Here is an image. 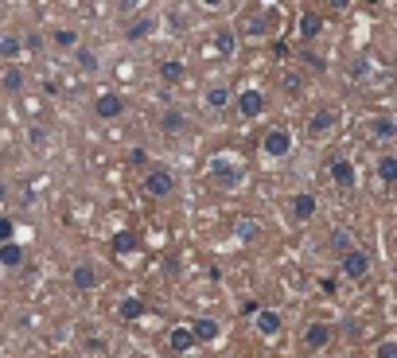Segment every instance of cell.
<instances>
[{
    "label": "cell",
    "mask_w": 397,
    "mask_h": 358,
    "mask_svg": "<svg viewBox=\"0 0 397 358\" xmlns=\"http://www.w3.org/2000/svg\"><path fill=\"white\" fill-rule=\"evenodd\" d=\"M215 47H218V55H222V59H230V55H234L238 39H234V32H230V27H222V32L215 36Z\"/></svg>",
    "instance_id": "cell-29"
},
{
    "label": "cell",
    "mask_w": 397,
    "mask_h": 358,
    "mask_svg": "<svg viewBox=\"0 0 397 358\" xmlns=\"http://www.w3.org/2000/svg\"><path fill=\"white\" fill-rule=\"evenodd\" d=\"M51 47L55 51H78L82 43H78V32H74V27H55V32H51Z\"/></svg>",
    "instance_id": "cell-15"
},
{
    "label": "cell",
    "mask_w": 397,
    "mask_h": 358,
    "mask_svg": "<svg viewBox=\"0 0 397 358\" xmlns=\"http://www.w3.org/2000/svg\"><path fill=\"white\" fill-rule=\"evenodd\" d=\"M160 82H168V86L187 82V67H183L180 59H164L160 62Z\"/></svg>",
    "instance_id": "cell-13"
},
{
    "label": "cell",
    "mask_w": 397,
    "mask_h": 358,
    "mask_svg": "<svg viewBox=\"0 0 397 358\" xmlns=\"http://www.w3.org/2000/svg\"><path fill=\"white\" fill-rule=\"evenodd\" d=\"M152 32H156V20H152V16H136V20L125 27V39H132V43H136V39H148Z\"/></svg>",
    "instance_id": "cell-17"
},
{
    "label": "cell",
    "mask_w": 397,
    "mask_h": 358,
    "mask_svg": "<svg viewBox=\"0 0 397 358\" xmlns=\"http://www.w3.org/2000/svg\"><path fill=\"white\" fill-rule=\"evenodd\" d=\"M339 113L335 109H315L312 117H308V136H327V132L335 129Z\"/></svg>",
    "instance_id": "cell-10"
},
{
    "label": "cell",
    "mask_w": 397,
    "mask_h": 358,
    "mask_svg": "<svg viewBox=\"0 0 397 358\" xmlns=\"http://www.w3.org/2000/svg\"><path fill=\"white\" fill-rule=\"evenodd\" d=\"M366 273H370V253L350 250L347 257H343V276H350V281H362Z\"/></svg>",
    "instance_id": "cell-8"
},
{
    "label": "cell",
    "mask_w": 397,
    "mask_h": 358,
    "mask_svg": "<svg viewBox=\"0 0 397 358\" xmlns=\"http://www.w3.org/2000/svg\"><path fill=\"white\" fill-rule=\"evenodd\" d=\"M168 343H171V350H180V355H183V350H191L199 339H195L191 327H171V331H168Z\"/></svg>",
    "instance_id": "cell-18"
},
{
    "label": "cell",
    "mask_w": 397,
    "mask_h": 358,
    "mask_svg": "<svg viewBox=\"0 0 397 358\" xmlns=\"http://www.w3.org/2000/svg\"><path fill=\"white\" fill-rule=\"evenodd\" d=\"M145 191L156 195V199H168V195L176 191V179H171L168 167H148L145 171Z\"/></svg>",
    "instance_id": "cell-3"
},
{
    "label": "cell",
    "mask_w": 397,
    "mask_h": 358,
    "mask_svg": "<svg viewBox=\"0 0 397 358\" xmlns=\"http://www.w3.org/2000/svg\"><path fill=\"white\" fill-rule=\"evenodd\" d=\"M253 323H257V331H261L265 339H269V335H277V331H280V311L265 308V311H261V315H257Z\"/></svg>",
    "instance_id": "cell-20"
},
{
    "label": "cell",
    "mask_w": 397,
    "mask_h": 358,
    "mask_svg": "<svg viewBox=\"0 0 397 358\" xmlns=\"http://www.w3.org/2000/svg\"><path fill=\"white\" fill-rule=\"evenodd\" d=\"M374 358H397V339H385V343H378Z\"/></svg>",
    "instance_id": "cell-34"
},
{
    "label": "cell",
    "mask_w": 397,
    "mask_h": 358,
    "mask_svg": "<svg viewBox=\"0 0 397 358\" xmlns=\"http://www.w3.org/2000/svg\"><path fill=\"white\" fill-rule=\"evenodd\" d=\"M315 211H320V203H315V195H312V191L292 195V218H296V222H312Z\"/></svg>",
    "instance_id": "cell-11"
},
{
    "label": "cell",
    "mask_w": 397,
    "mask_h": 358,
    "mask_svg": "<svg viewBox=\"0 0 397 358\" xmlns=\"http://www.w3.org/2000/svg\"><path fill=\"white\" fill-rule=\"evenodd\" d=\"M331 250H335L339 257H347L350 253V234L347 230H331Z\"/></svg>",
    "instance_id": "cell-32"
},
{
    "label": "cell",
    "mask_w": 397,
    "mask_h": 358,
    "mask_svg": "<svg viewBox=\"0 0 397 358\" xmlns=\"http://www.w3.org/2000/svg\"><path fill=\"white\" fill-rule=\"evenodd\" d=\"M277 12V8H250V16L241 20V27H245V36H265V27H269V16Z\"/></svg>",
    "instance_id": "cell-12"
},
{
    "label": "cell",
    "mask_w": 397,
    "mask_h": 358,
    "mask_svg": "<svg viewBox=\"0 0 397 358\" xmlns=\"http://www.w3.org/2000/svg\"><path fill=\"white\" fill-rule=\"evenodd\" d=\"M71 285L78 288V292H90V288L101 285V273H97L90 261H82V265H74V269H71Z\"/></svg>",
    "instance_id": "cell-7"
},
{
    "label": "cell",
    "mask_w": 397,
    "mask_h": 358,
    "mask_svg": "<svg viewBox=\"0 0 397 358\" xmlns=\"http://www.w3.org/2000/svg\"><path fill=\"white\" fill-rule=\"evenodd\" d=\"M304 62H308V67H315V71H324V59H320V55H312V51H304Z\"/></svg>",
    "instance_id": "cell-38"
},
{
    "label": "cell",
    "mask_w": 397,
    "mask_h": 358,
    "mask_svg": "<svg viewBox=\"0 0 397 358\" xmlns=\"http://www.w3.org/2000/svg\"><path fill=\"white\" fill-rule=\"evenodd\" d=\"M327 343H331V327H327V323H312V327L304 331V346H308V350H324Z\"/></svg>",
    "instance_id": "cell-14"
},
{
    "label": "cell",
    "mask_w": 397,
    "mask_h": 358,
    "mask_svg": "<svg viewBox=\"0 0 397 358\" xmlns=\"http://www.w3.org/2000/svg\"><path fill=\"white\" fill-rule=\"evenodd\" d=\"M370 132H374V141H394V136H397V121L382 113V117H374Z\"/></svg>",
    "instance_id": "cell-21"
},
{
    "label": "cell",
    "mask_w": 397,
    "mask_h": 358,
    "mask_svg": "<svg viewBox=\"0 0 397 358\" xmlns=\"http://www.w3.org/2000/svg\"><path fill=\"white\" fill-rule=\"evenodd\" d=\"M296 27H300V36L308 39V43H312V39L320 36V32H324V16H320V12H300Z\"/></svg>",
    "instance_id": "cell-16"
},
{
    "label": "cell",
    "mask_w": 397,
    "mask_h": 358,
    "mask_svg": "<svg viewBox=\"0 0 397 358\" xmlns=\"http://www.w3.org/2000/svg\"><path fill=\"white\" fill-rule=\"evenodd\" d=\"M191 331H195V339H199V343H215V339H218V323H215V320H195Z\"/></svg>",
    "instance_id": "cell-24"
},
{
    "label": "cell",
    "mask_w": 397,
    "mask_h": 358,
    "mask_svg": "<svg viewBox=\"0 0 397 358\" xmlns=\"http://www.w3.org/2000/svg\"><path fill=\"white\" fill-rule=\"evenodd\" d=\"M74 62H78L86 74H97V71H101V59H97L90 47H78V51H74Z\"/></svg>",
    "instance_id": "cell-25"
},
{
    "label": "cell",
    "mask_w": 397,
    "mask_h": 358,
    "mask_svg": "<svg viewBox=\"0 0 397 358\" xmlns=\"http://www.w3.org/2000/svg\"><path fill=\"white\" fill-rule=\"evenodd\" d=\"M132 250H136V234H132V230H121L117 238H113V253L121 257V253H132Z\"/></svg>",
    "instance_id": "cell-31"
},
{
    "label": "cell",
    "mask_w": 397,
    "mask_h": 358,
    "mask_svg": "<svg viewBox=\"0 0 397 358\" xmlns=\"http://www.w3.org/2000/svg\"><path fill=\"white\" fill-rule=\"evenodd\" d=\"M145 160H148L145 148H132V152H129V164H145Z\"/></svg>",
    "instance_id": "cell-39"
},
{
    "label": "cell",
    "mask_w": 397,
    "mask_h": 358,
    "mask_svg": "<svg viewBox=\"0 0 397 358\" xmlns=\"http://www.w3.org/2000/svg\"><path fill=\"white\" fill-rule=\"evenodd\" d=\"M0 265H4V269H20V265H24L20 241H4V246H0Z\"/></svg>",
    "instance_id": "cell-19"
},
{
    "label": "cell",
    "mask_w": 397,
    "mask_h": 358,
    "mask_svg": "<svg viewBox=\"0 0 397 358\" xmlns=\"http://www.w3.org/2000/svg\"><path fill=\"white\" fill-rule=\"evenodd\" d=\"M300 74H285V90H289V94H300Z\"/></svg>",
    "instance_id": "cell-36"
},
{
    "label": "cell",
    "mask_w": 397,
    "mask_h": 358,
    "mask_svg": "<svg viewBox=\"0 0 397 358\" xmlns=\"http://www.w3.org/2000/svg\"><path fill=\"white\" fill-rule=\"evenodd\" d=\"M327 171H331V183H335V187H343V191H354L359 176H354V164H350V160H343V156H339V160H331V167H327Z\"/></svg>",
    "instance_id": "cell-6"
},
{
    "label": "cell",
    "mask_w": 397,
    "mask_h": 358,
    "mask_svg": "<svg viewBox=\"0 0 397 358\" xmlns=\"http://www.w3.org/2000/svg\"><path fill=\"white\" fill-rule=\"evenodd\" d=\"M378 179H382V183H397V156L394 152H385L382 160H378Z\"/></svg>",
    "instance_id": "cell-27"
},
{
    "label": "cell",
    "mask_w": 397,
    "mask_h": 358,
    "mask_svg": "<svg viewBox=\"0 0 397 358\" xmlns=\"http://www.w3.org/2000/svg\"><path fill=\"white\" fill-rule=\"evenodd\" d=\"M261 152L269 156V160H285V156L292 152V132L289 129H269L261 141Z\"/></svg>",
    "instance_id": "cell-2"
},
{
    "label": "cell",
    "mask_w": 397,
    "mask_h": 358,
    "mask_svg": "<svg viewBox=\"0 0 397 358\" xmlns=\"http://www.w3.org/2000/svg\"><path fill=\"white\" fill-rule=\"evenodd\" d=\"M241 164L234 160V156H215L210 160V179H215L218 187H226V191H234V187H241Z\"/></svg>",
    "instance_id": "cell-1"
},
{
    "label": "cell",
    "mask_w": 397,
    "mask_h": 358,
    "mask_svg": "<svg viewBox=\"0 0 397 358\" xmlns=\"http://www.w3.org/2000/svg\"><path fill=\"white\" fill-rule=\"evenodd\" d=\"M20 55H24V39H16V36H0V59L16 62Z\"/></svg>",
    "instance_id": "cell-22"
},
{
    "label": "cell",
    "mask_w": 397,
    "mask_h": 358,
    "mask_svg": "<svg viewBox=\"0 0 397 358\" xmlns=\"http://www.w3.org/2000/svg\"><path fill=\"white\" fill-rule=\"evenodd\" d=\"M24 51H27V55H39V51H43V36H39V32H27V36H24Z\"/></svg>",
    "instance_id": "cell-33"
},
{
    "label": "cell",
    "mask_w": 397,
    "mask_h": 358,
    "mask_svg": "<svg viewBox=\"0 0 397 358\" xmlns=\"http://www.w3.org/2000/svg\"><path fill=\"white\" fill-rule=\"evenodd\" d=\"M230 97H234V90H230L226 82H215V86H206V94H203V106L210 109V113H222V109L230 106Z\"/></svg>",
    "instance_id": "cell-9"
},
{
    "label": "cell",
    "mask_w": 397,
    "mask_h": 358,
    "mask_svg": "<svg viewBox=\"0 0 397 358\" xmlns=\"http://www.w3.org/2000/svg\"><path fill=\"white\" fill-rule=\"evenodd\" d=\"M0 86H4V94H20V90H24V74H20V67H8L4 78H0Z\"/></svg>",
    "instance_id": "cell-28"
},
{
    "label": "cell",
    "mask_w": 397,
    "mask_h": 358,
    "mask_svg": "<svg viewBox=\"0 0 397 358\" xmlns=\"http://www.w3.org/2000/svg\"><path fill=\"white\" fill-rule=\"evenodd\" d=\"M273 55H277V59H285V55H289V43H285V39H277V43H273Z\"/></svg>",
    "instance_id": "cell-40"
},
{
    "label": "cell",
    "mask_w": 397,
    "mask_h": 358,
    "mask_svg": "<svg viewBox=\"0 0 397 358\" xmlns=\"http://www.w3.org/2000/svg\"><path fill=\"white\" fill-rule=\"evenodd\" d=\"M234 234H238V241H253L261 234V226H257L253 218H238V222H234Z\"/></svg>",
    "instance_id": "cell-30"
},
{
    "label": "cell",
    "mask_w": 397,
    "mask_h": 358,
    "mask_svg": "<svg viewBox=\"0 0 397 358\" xmlns=\"http://www.w3.org/2000/svg\"><path fill=\"white\" fill-rule=\"evenodd\" d=\"M238 113L241 117H250V121L265 113V94L257 90V86H250V90H241L238 94Z\"/></svg>",
    "instance_id": "cell-5"
},
{
    "label": "cell",
    "mask_w": 397,
    "mask_h": 358,
    "mask_svg": "<svg viewBox=\"0 0 397 358\" xmlns=\"http://www.w3.org/2000/svg\"><path fill=\"white\" fill-rule=\"evenodd\" d=\"M160 129H164V132H171V136H176V132H183V129H187V117H183L180 109H168V113L160 117Z\"/></svg>",
    "instance_id": "cell-23"
},
{
    "label": "cell",
    "mask_w": 397,
    "mask_h": 358,
    "mask_svg": "<svg viewBox=\"0 0 397 358\" xmlns=\"http://www.w3.org/2000/svg\"><path fill=\"white\" fill-rule=\"evenodd\" d=\"M12 234H16V222L12 218H4V222H0V246H4V241H16Z\"/></svg>",
    "instance_id": "cell-35"
},
{
    "label": "cell",
    "mask_w": 397,
    "mask_h": 358,
    "mask_svg": "<svg viewBox=\"0 0 397 358\" xmlns=\"http://www.w3.org/2000/svg\"><path fill=\"white\" fill-rule=\"evenodd\" d=\"M117 315H121V320H141V315H145V300H136V296L121 300V304H117Z\"/></svg>",
    "instance_id": "cell-26"
},
{
    "label": "cell",
    "mask_w": 397,
    "mask_h": 358,
    "mask_svg": "<svg viewBox=\"0 0 397 358\" xmlns=\"http://www.w3.org/2000/svg\"><path fill=\"white\" fill-rule=\"evenodd\" d=\"M261 304H257V300H245V304H241V315H253V320H257V315H261Z\"/></svg>",
    "instance_id": "cell-37"
},
{
    "label": "cell",
    "mask_w": 397,
    "mask_h": 358,
    "mask_svg": "<svg viewBox=\"0 0 397 358\" xmlns=\"http://www.w3.org/2000/svg\"><path fill=\"white\" fill-rule=\"evenodd\" d=\"M94 113L101 121H113V117H121L125 113V97L121 94H113V90H106V94H97L94 97Z\"/></svg>",
    "instance_id": "cell-4"
}]
</instances>
